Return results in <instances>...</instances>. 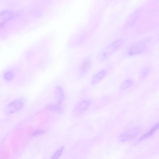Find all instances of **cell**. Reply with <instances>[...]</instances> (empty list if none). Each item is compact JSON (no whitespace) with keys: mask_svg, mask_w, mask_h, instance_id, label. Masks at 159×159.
<instances>
[{"mask_svg":"<svg viewBox=\"0 0 159 159\" xmlns=\"http://www.w3.org/2000/svg\"><path fill=\"white\" fill-rule=\"evenodd\" d=\"M46 108L49 110L55 112H60L62 111L60 105L57 104H50L47 105Z\"/></svg>","mask_w":159,"mask_h":159,"instance_id":"12","label":"cell"},{"mask_svg":"<svg viewBox=\"0 0 159 159\" xmlns=\"http://www.w3.org/2000/svg\"><path fill=\"white\" fill-rule=\"evenodd\" d=\"M158 123H156L151 130H150L147 133L144 135L140 139V141H142L146 138L150 137L151 136L153 135V134L158 130Z\"/></svg>","mask_w":159,"mask_h":159,"instance_id":"8","label":"cell"},{"mask_svg":"<svg viewBox=\"0 0 159 159\" xmlns=\"http://www.w3.org/2000/svg\"><path fill=\"white\" fill-rule=\"evenodd\" d=\"M55 96L57 101V105H60L64 98V93L62 89L60 86H57L55 89Z\"/></svg>","mask_w":159,"mask_h":159,"instance_id":"3","label":"cell"},{"mask_svg":"<svg viewBox=\"0 0 159 159\" xmlns=\"http://www.w3.org/2000/svg\"><path fill=\"white\" fill-rule=\"evenodd\" d=\"M44 132V131L42 130H37L34 132L32 134L34 136L41 135Z\"/></svg>","mask_w":159,"mask_h":159,"instance_id":"15","label":"cell"},{"mask_svg":"<svg viewBox=\"0 0 159 159\" xmlns=\"http://www.w3.org/2000/svg\"><path fill=\"white\" fill-rule=\"evenodd\" d=\"M144 45L140 44L135 45L131 47L128 51V54L130 55L138 54L142 52L145 49Z\"/></svg>","mask_w":159,"mask_h":159,"instance_id":"5","label":"cell"},{"mask_svg":"<svg viewBox=\"0 0 159 159\" xmlns=\"http://www.w3.org/2000/svg\"><path fill=\"white\" fill-rule=\"evenodd\" d=\"M122 39H119L113 41L104 48L101 52L100 58L101 60H105L116 51L123 44Z\"/></svg>","mask_w":159,"mask_h":159,"instance_id":"1","label":"cell"},{"mask_svg":"<svg viewBox=\"0 0 159 159\" xmlns=\"http://www.w3.org/2000/svg\"><path fill=\"white\" fill-rule=\"evenodd\" d=\"M90 101L87 100H83L77 104L76 107V111L78 112L83 111L86 110L90 105Z\"/></svg>","mask_w":159,"mask_h":159,"instance_id":"6","label":"cell"},{"mask_svg":"<svg viewBox=\"0 0 159 159\" xmlns=\"http://www.w3.org/2000/svg\"><path fill=\"white\" fill-rule=\"evenodd\" d=\"M91 63L88 59L85 60L82 63L80 67V72L83 74L86 73L90 67Z\"/></svg>","mask_w":159,"mask_h":159,"instance_id":"9","label":"cell"},{"mask_svg":"<svg viewBox=\"0 0 159 159\" xmlns=\"http://www.w3.org/2000/svg\"><path fill=\"white\" fill-rule=\"evenodd\" d=\"M151 71L150 68L149 67H144L141 70L140 73L139 78L141 79H143L146 78L150 73Z\"/></svg>","mask_w":159,"mask_h":159,"instance_id":"11","label":"cell"},{"mask_svg":"<svg viewBox=\"0 0 159 159\" xmlns=\"http://www.w3.org/2000/svg\"><path fill=\"white\" fill-rule=\"evenodd\" d=\"M107 74L106 71L103 70L96 74L93 77L92 83L93 85H96L99 83L105 77Z\"/></svg>","mask_w":159,"mask_h":159,"instance_id":"4","label":"cell"},{"mask_svg":"<svg viewBox=\"0 0 159 159\" xmlns=\"http://www.w3.org/2000/svg\"><path fill=\"white\" fill-rule=\"evenodd\" d=\"M4 76L6 80L10 81L14 78V74L12 72L8 71L5 73Z\"/></svg>","mask_w":159,"mask_h":159,"instance_id":"14","label":"cell"},{"mask_svg":"<svg viewBox=\"0 0 159 159\" xmlns=\"http://www.w3.org/2000/svg\"><path fill=\"white\" fill-rule=\"evenodd\" d=\"M138 132V129H133L125 132L122 134V136L124 138H128L130 139L132 138L135 137L137 135Z\"/></svg>","mask_w":159,"mask_h":159,"instance_id":"7","label":"cell"},{"mask_svg":"<svg viewBox=\"0 0 159 159\" xmlns=\"http://www.w3.org/2000/svg\"><path fill=\"white\" fill-rule=\"evenodd\" d=\"M24 105L23 100L18 99L11 102L6 108L5 112L7 114H12L21 109Z\"/></svg>","mask_w":159,"mask_h":159,"instance_id":"2","label":"cell"},{"mask_svg":"<svg viewBox=\"0 0 159 159\" xmlns=\"http://www.w3.org/2000/svg\"><path fill=\"white\" fill-rule=\"evenodd\" d=\"M133 84V82L131 79L126 80L121 84L120 86V89L122 90H126L131 86Z\"/></svg>","mask_w":159,"mask_h":159,"instance_id":"10","label":"cell"},{"mask_svg":"<svg viewBox=\"0 0 159 159\" xmlns=\"http://www.w3.org/2000/svg\"><path fill=\"white\" fill-rule=\"evenodd\" d=\"M63 149L64 148L63 147L61 148L55 153L51 159H59L63 151Z\"/></svg>","mask_w":159,"mask_h":159,"instance_id":"13","label":"cell"}]
</instances>
